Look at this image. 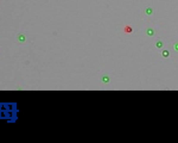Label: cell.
I'll list each match as a JSON object with an SVG mask.
<instances>
[{"instance_id": "obj_1", "label": "cell", "mask_w": 178, "mask_h": 143, "mask_svg": "<svg viewBox=\"0 0 178 143\" xmlns=\"http://www.w3.org/2000/svg\"><path fill=\"white\" fill-rule=\"evenodd\" d=\"M144 35L147 37V38H156L157 36V30L153 27V26H146L145 30H144Z\"/></svg>"}, {"instance_id": "obj_2", "label": "cell", "mask_w": 178, "mask_h": 143, "mask_svg": "<svg viewBox=\"0 0 178 143\" xmlns=\"http://www.w3.org/2000/svg\"><path fill=\"white\" fill-rule=\"evenodd\" d=\"M153 48H154L156 50H158V51H160L163 48H165V42H164V39H162L160 37H159V38H156L154 42H153Z\"/></svg>"}, {"instance_id": "obj_3", "label": "cell", "mask_w": 178, "mask_h": 143, "mask_svg": "<svg viewBox=\"0 0 178 143\" xmlns=\"http://www.w3.org/2000/svg\"><path fill=\"white\" fill-rule=\"evenodd\" d=\"M26 41H27V36L24 32H18L15 35V42L18 44H24V43H26Z\"/></svg>"}, {"instance_id": "obj_4", "label": "cell", "mask_w": 178, "mask_h": 143, "mask_svg": "<svg viewBox=\"0 0 178 143\" xmlns=\"http://www.w3.org/2000/svg\"><path fill=\"white\" fill-rule=\"evenodd\" d=\"M110 81H112V76H110V74H108V73H103V74L100 76V82H101L102 85H109Z\"/></svg>"}, {"instance_id": "obj_5", "label": "cell", "mask_w": 178, "mask_h": 143, "mask_svg": "<svg viewBox=\"0 0 178 143\" xmlns=\"http://www.w3.org/2000/svg\"><path fill=\"white\" fill-rule=\"evenodd\" d=\"M143 13H144V16L146 18H150V17H152L154 14V8L152 6H145L143 8Z\"/></svg>"}, {"instance_id": "obj_6", "label": "cell", "mask_w": 178, "mask_h": 143, "mask_svg": "<svg viewBox=\"0 0 178 143\" xmlns=\"http://www.w3.org/2000/svg\"><path fill=\"white\" fill-rule=\"evenodd\" d=\"M159 54H160V57H163V59H165V60H168V59H170V57L172 56V53L170 51L169 48H163V49L159 51Z\"/></svg>"}, {"instance_id": "obj_7", "label": "cell", "mask_w": 178, "mask_h": 143, "mask_svg": "<svg viewBox=\"0 0 178 143\" xmlns=\"http://www.w3.org/2000/svg\"><path fill=\"white\" fill-rule=\"evenodd\" d=\"M169 49H170V51H171V53H172V51L177 53V51H178V43H177V42H174L172 44H170Z\"/></svg>"}, {"instance_id": "obj_8", "label": "cell", "mask_w": 178, "mask_h": 143, "mask_svg": "<svg viewBox=\"0 0 178 143\" xmlns=\"http://www.w3.org/2000/svg\"><path fill=\"white\" fill-rule=\"evenodd\" d=\"M124 31L127 32V33H131V32H133V29H132L129 25H126V26L124 27Z\"/></svg>"}]
</instances>
